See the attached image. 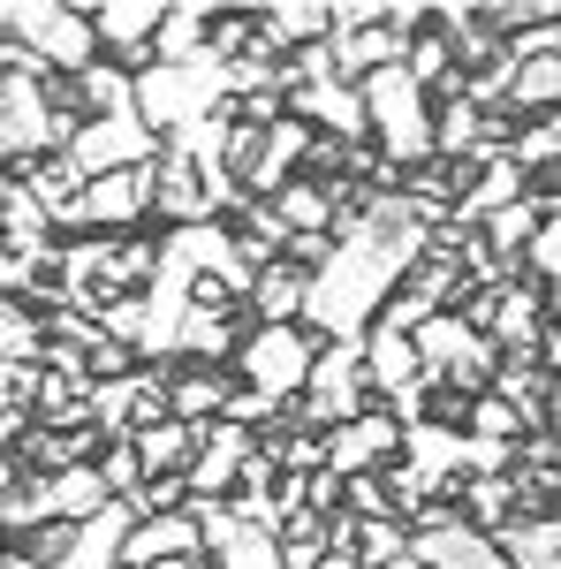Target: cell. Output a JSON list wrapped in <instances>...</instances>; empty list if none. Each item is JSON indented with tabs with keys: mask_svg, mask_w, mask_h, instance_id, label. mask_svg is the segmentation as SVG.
<instances>
[{
	"mask_svg": "<svg viewBox=\"0 0 561 569\" xmlns=\"http://www.w3.org/2000/svg\"><path fill=\"white\" fill-rule=\"evenodd\" d=\"M364 114H372V144H380V160L388 168H432L440 152H432V122H440V107H432V91L410 77V69H380V77H364Z\"/></svg>",
	"mask_w": 561,
	"mask_h": 569,
	"instance_id": "obj_1",
	"label": "cell"
},
{
	"mask_svg": "<svg viewBox=\"0 0 561 569\" xmlns=\"http://www.w3.org/2000/svg\"><path fill=\"white\" fill-rule=\"evenodd\" d=\"M220 107H228V61L220 53H206V61H152L137 77V114L160 137L190 130V122H206Z\"/></svg>",
	"mask_w": 561,
	"mask_h": 569,
	"instance_id": "obj_2",
	"label": "cell"
},
{
	"mask_svg": "<svg viewBox=\"0 0 561 569\" xmlns=\"http://www.w3.org/2000/svg\"><path fill=\"white\" fill-rule=\"evenodd\" d=\"M319 350H327V342H319L311 327H251L228 372H236L251 395H266L273 410H297L303 388H311V365H319Z\"/></svg>",
	"mask_w": 561,
	"mask_h": 569,
	"instance_id": "obj_3",
	"label": "cell"
},
{
	"mask_svg": "<svg viewBox=\"0 0 561 569\" xmlns=\"http://www.w3.org/2000/svg\"><path fill=\"white\" fill-rule=\"evenodd\" d=\"M8 39L23 46L46 77H61V84H77L84 69L107 61L99 31H91V8H53V0L46 8H8Z\"/></svg>",
	"mask_w": 561,
	"mask_h": 569,
	"instance_id": "obj_4",
	"label": "cell"
},
{
	"mask_svg": "<svg viewBox=\"0 0 561 569\" xmlns=\"http://www.w3.org/2000/svg\"><path fill=\"white\" fill-rule=\"evenodd\" d=\"M372 402H380V395H372V372H364V342H327L319 365H311V388H303V402L289 418L311 426V433H334L349 418H364Z\"/></svg>",
	"mask_w": 561,
	"mask_h": 569,
	"instance_id": "obj_5",
	"label": "cell"
},
{
	"mask_svg": "<svg viewBox=\"0 0 561 569\" xmlns=\"http://www.w3.org/2000/svg\"><path fill=\"white\" fill-rule=\"evenodd\" d=\"M160 144L168 137L152 130L144 114H99V122H84L69 137V160L84 168V182H99V176H122V168H152Z\"/></svg>",
	"mask_w": 561,
	"mask_h": 569,
	"instance_id": "obj_6",
	"label": "cell"
},
{
	"mask_svg": "<svg viewBox=\"0 0 561 569\" xmlns=\"http://www.w3.org/2000/svg\"><path fill=\"white\" fill-rule=\"evenodd\" d=\"M418 569H517L509 555H501V539L493 531L463 525V509L455 501H432V509H418Z\"/></svg>",
	"mask_w": 561,
	"mask_h": 569,
	"instance_id": "obj_7",
	"label": "cell"
},
{
	"mask_svg": "<svg viewBox=\"0 0 561 569\" xmlns=\"http://www.w3.org/2000/svg\"><path fill=\"white\" fill-rule=\"evenodd\" d=\"M144 220H152V168H122V176H99L84 190L69 243L77 236H137Z\"/></svg>",
	"mask_w": 561,
	"mask_h": 569,
	"instance_id": "obj_8",
	"label": "cell"
},
{
	"mask_svg": "<svg viewBox=\"0 0 561 569\" xmlns=\"http://www.w3.org/2000/svg\"><path fill=\"white\" fill-rule=\"evenodd\" d=\"M402 440H410V426L394 418L388 402H372L364 418H349V426H334V433H327V471H334V479L388 471L394 456H402Z\"/></svg>",
	"mask_w": 561,
	"mask_h": 569,
	"instance_id": "obj_9",
	"label": "cell"
},
{
	"mask_svg": "<svg viewBox=\"0 0 561 569\" xmlns=\"http://www.w3.org/2000/svg\"><path fill=\"white\" fill-rule=\"evenodd\" d=\"M160 23H168V8H160V0H107V8H91L99 53H107V61H122L130 77H144V69H152Z\"/></svg>",
	"mask_w": 561,
	"mask_h": 569,
	"instance_id": "obj_10",
	"label": "cell"
},
{
	"mask_svg": "<svg viewBox=\"0 0 561 569\" xmlns=\"http://www.w3.org/2000/svg\"><path fill=\"white\" fill-rule=\"evenodd\" d=\"M206 517L198 509H160V517H137L122 569H160V562H206Z\"/></svg>",
	"mask_w": 561,
	"mask_h": 569,
	"instance_id": "obj_11",
	"label": "cell"
},
{
	"mask_svg": "<svg viewBox=\"0 0 561 569\" xmlns=\"http://www.w3.org/2000/svg\"><path fill=\"white\" fill-rule=\"evenodd\" d=\"M289 114L311 122L319 137H334V144H364V137H372L364 91L342 84V77H311V84H297V91H289Z\"/></svg>",
	"mask_w": 561,
	"mask_h": 569,
	"instance_id": "obj_12",
	"label": "cell"
},
{
	"mask_svg": "<svg viewBox=\"0 0 561 569\" xmlns=\"http://www.w3.org/2000/svg\"><path fill=\"white\" fill-rule=\"evenodd\" d=\"M236 388H243V380H236L228 365H190V357L168 365V410L182 426H220L228 402H236Z\"/></svg>",
	"mask_w": 561,
	"mask_h": 569,
	"instance_id": "obj_13",
	"label": "cell"
},
{
	"mask_svg": "<svg viewBox=\"0 0 561 569\" xmlns=\"http://www.w3.org/2000/svg\"><path fill=\"white\" fill-rule=\"evenodd\" d=\"M364 372H372V395H380V402H402L410 388H425V357H418V335L372 327V335H364Z\"/></svg>",
	"mask_w": 561,
	"mask_h": 569,
	"instance_id": "obj_14",
	"label": "cell"
},
{
	"mask_svg": "<svg viewBox=\"0 0 561 569\" xmlns=\"http://www.w3.org/2000/svg\"><path fill=\"white\" fill-rule=\"evenodd\" d=\"M251 327H303V311H311V273L289 259L259 266V281H251Z\"/></svg>",
	"mask_w": 561,
	"mask_h": 569,
	"instance_id": "obj_15",
	"label": "cell"
},
{
	"mask_svg": "<svg viewBox=\"0 0 561 569\" xmlns=\"http://www.w3.org/2000/svg\"><path fill=\"white\" fill-rule=\"evenodd\" d=\"M39 501H46V525H91L114 493L99 479V463H77V471H61V479H39Z\"/></svg>",
	"mask_w": 561,
	"mask_h": 569,
	"instance_id": "obj_16",
	"label": "cell"
},
{
	"mask_svg": "<svg viewBox=\"0 0 561 569\" xmlns=\"http://www.w3.org/2000/svg\"><path fill=\"white\" fill-rule=\"evenodd\" d=\"M259 39L273 46L281 61H297V53L334 39V8H259Z\"/></svg>",
	"mask_w": 561,
	"mask_h": 569,
	"instance_id": "obj_17",
	"label": "cell"
},
{
	"mask_svg": "<svg viewBox=\"0 0 561 569\" xmlns=\"http://www.w3.org/2000/svg\"><path fill=\"white\" fill-rule=\"evenodd\" d=\"M137 440V456H144V479H182L190 463H198V440L206 426H182V418H160V426H144Z\"/></svg>",
	"mask_w": 561,
	"mask_h": 569,
	"instance_id": "obj_18",
	"label": "cell"
},
{
	"mask_svg": "<svg viewBox=\"0 0 561 569\" xmlns=\"http://www.w3.org/2000/svg\"><path fill=\"white\" fill-rule=\"evenodd\" d=\"M46 350H53L46 311L23 305V297H0V357H8V365H39L46 372Z\"/></svg>",
	"mask_w": 561,
	"mask_h": 569,
	"instance_id": "obj_19",
	"label": "cell"
},
{
	"mask_svg": "<svg viewBox=\"0 0 561 569\" xmlns=\"http://www.w3.org/2000/svg\"><path fill=\"white\" fill-rule=\"evenodd\" d=\"M509 114H517V122H531V114H561V46H554V53H539V61H517Z\"/></svg>",
	"mask_w": 561,
	"mask_h": 569,
	"instance_id": "obj_20",
	"label": "cell"
},
{
	"mask_svg": "<svg viewBox=\"0 0 561 569\" xmlns=\"http://www.w3.org/2000/svg\"><path fill=\"white\" fill-rule=\"evenodd\" d=\"M501 555H509L517 569H561V509L517 517V525L501 531Z\"/></svg>",
	"mask_w": 561,
	"mask_h": 569,
	"instance_id": "obj_21",
	"label": "cell"
},
{
	"mask_svg": "<svg viewBox=\"0 0 561 569\" xmlns=\"http://www.w3.org/2000/svg\"><path fill=\"white\" fill-rule=\"evenodd\" d=\"M77 107H84V122H99V114H137V77L122 61H99V69L77 77Z\"/></svg>",
	"mask_w": 561,
	"mask_h": 569,
	"instance_id": "obj_22",
	"label": "cell"
},
{
	"mask_svg": "<svg viewBox=\"0 0 561 569\" xmlns=\"http://www.w3.org/2000/svg\"><path fill=\"white\" fill-rule=\"evenodd\" d=\"M213 23H220L213 8H168L152 61H206V53H213Z\"/></svg>",
	"mask_w": 561,
	"mask_h": 569,
	"instance_id": "obj_23",
	"label": "cell"
},
{
	"mask_svg": "<svg viewBox=\"0 0 561 569\" xmlns=\"http://www.w3.org/2000/svg\"><path fill=\"white\" fill-rule=\"evenodd\" d=\"M327 555H334L327 517H311V509H303V517H289V525H281V569H319Z\"/></svg>",
	"mask_w": 561,
	"mask_h": 569,
	"instance_id": "obj_24",
	"label": "cell"
},
{
	"mask_svg": "<svg viewBox=\"0 0 561 569\" xmlns=\"http://www.w3.org/2000/svg\"><path fill=\"white\" fill-rule=\"evenodd\" d=\"M99 479H107V493H114V501H137V493H144V456H137V440H107V448H99Z\"/></svg>",
	"mask_w": 561,
	"mask_h": 569,
	"instance_id": "obj_25",
	"label": "cell"
},
{
	"mask_svg": "<svg viewBox=\"0 0 561 569\" xmlns=\"http://www.w3.org/2000/svg\"><path fill=\"white\" fill-rule=\"evenodd\" d=\"M31 395H39V365H8L0 357V410H31Z\"/></svg>",
	"mask_w": 561,
	"mask_h": 569,
	"instance_id": "obj_26",
	"label": "cell"
},
{
	"mask_svg": "<svg viewBox=\"0 0 561 569\" xmlns=\"http://www.w3.org/2000/svg\"><path fill=\"white\" fill-rule=\"evenodd\" d=\"M531 273H539V281H561V213H547V228H539V243H531Z\"/></svg>",
	"mask_w": 561,
	"mask_h": 569,
	"instance_id": "obj_27",
	"label": "cell"
},
{
	"mask_svg": "<svg viewBox=\"0 0 561 569\" xmlns=\"http://www.w3.org/2000/svg\"><path fill=\"white\" fill-rule=\"evenodd\" d=\"M16 486H23V463H16V448H0V501H8Z\"/></svg>",
	"mask_w": 561,
	"mask_h": 569,
	"instance_id": "obj_28",
	"label": "cell"
},
{
	"mask_svg": "<svg viewBox=\"0 0 561 569\" xmlns=\"http://www.w3.org/2000/svg\"><path fill=\"white\" fill-rule=\"evenodd\" d=\"M8 198H16V176L0 168V236H8Z\"/></svg>",
	"mask_w": 561,
	"mask_h": 569,
	"instance_id": "obj_29",
	"label": "cell"
},
{
	"mask_svg": "<svg viewBox=\"0 0 561 569\" xmlns=\"http://www.w3.org/2000/svg\"><path fill=\"white\" fill-rule=\"evenodd\" d=\"M319 569H364V562H357V555H327Z\"/></svg>",
	"mask_w": 561,
	"mask_h": 569,
	"instance_id": "obj_30",
	"label": "cell"
},
{
	"mask_svg": "<svg viewBox=\"0 0 561 569\" xmlns=\"http://www.w3.org/2000/svg\"><path fill=\"white\" fill-rule=\"evenodd\" d=\"M554 433H561V395H554Z\"/></svg>",
	"mask_w": 561,
	"mask_h": 569,
	"instance_id": "obj_31",
	"label": "cell"
},
{
	"mask_svg": "<svg viewBox=\"0 0 561 569\" xmlns=\"http://www.w3.org/2000/svg\"><path fill=\"white\" fill-rule=\"evenodd\" d=\"M8 569H31V562H16V555H8Z\"/></svg>",
	"mask_w": 561,
	"mask_h": 569,
	"instance_id": "obj_32",
	"label": "cell"
},
{
	"mask_svg": "<svg viewBox=\"0 0 561 569\" xmlns=\"http://www.w3.org/2000/svg\"><path fill=\"white\" fill-rule=\"evenodd\" d=\"M0 84H8V77H0Z\"/></svg>",
	"mask_w": 561,
	"mask_h": 569,
	"instance_id": "obj_33",
	"label": "cell"
}]
</instances>
